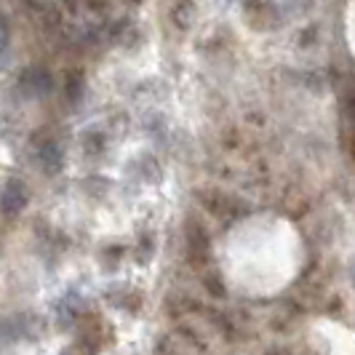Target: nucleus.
Returning a JSON list of instances; mask_svg holds the SVG:
<instances>
[{
	"mask_svg": "<svg viewBox=\"0 0 355 355\" xmlns=\"http://www.w3.org/2000/svg\"><path fill=\"white\" fill-rule=\"evenodd\" d=\"M350 155H353V160H355V134H353V142H350Z\"/></svg>",
	"mask_w": 355,
	"mask_h": 355,
	"instance_id": "10",
	"label": "nucleus"
},
{
	"mask_svg": "<svg viewBox=\"0 0 355 355\" xmlns=\"http://www.w3.org/2000/svg\"><path fill=\"white\" fill-rule=\"evenodd\" d=\"M40 163L46 171H59L62 168V150L56 142H49L43 150H40Z\"/></svg>",
	"mask_w": 355,
	"mask_h": 355,
	"instance_id": "5",
	"label": "nucleus"
},
{
	"mask_svg": "<svg viewBox=\"0 0 355 355\" xmlns=\"http://www.w3.org/2000/svg\"><path fill=\"white\" fill-rule=\"evenodd\" d=\"M187 249H190V259L196 265H203L209 259V235L206 230H200V225L190 222L187 227Z\"/></svg>",
	"mask_w": 355,
	"mask_h": 355,
	"instance_id": "1",
	"label": "nucleus"
},
{
	"mask_svg": "<svg viewBox=\"0 0 355 355\" xmlns=\"http://www.w3.org/2000/svg\"><path fill=\"white\" fill-rule=\"evenodd\" d=\"M246 17L257 27H267V24H275V8L267 0H246Z\"/></svg>",
	"mask_w": 355,
	"mask_h": 355,
	"instance_id": "3",
	"label": "nucleus"
},
{
	"mask_svg": "<svg viewBox=\"0 0 355 355\" xmlns=\"http://www.w3.org/2000/svg\"><path fill=\"white\" fill-rule=\"evenodd\" d=\"M27 206V190L19 179H11L6 182V190H3V209L8 214H19Z\"/></svg>",
	"mask_w": 355,
	"mask_h": 355,
	"instance_id": "2",
	"label": "nucleus"
},
{
	"mask_svg": "<svg viewBox=\"0 0 355 355\" xmlns=\"http://www.w3.org/2000/svg\"><path fill=\"white\" fill-rule=\"evenodd\" d=\"M168 17L179 30H187L196 19V6L193 0H168Z\"/></svg>",
	"mask_w": 355,
	"mask_h": 355,
	"instance_id": "4",
	"label": "nucleus"
},
{
	"mask_svg": "<svg viewBox=\"0 0 355 355\" xmlns=\"http://www.w3.org/2000/svg\"><path fill=\"white\" fill-rule=\"evenodd\" d=\"M206 286L211 288V294H214V297H225V286L219 284L216 278H206Z\"/></svg>",
	"mask_w": 355,
	"mask_h": 355,
	"instance_id": "7",
	"label": "nucleus"
},
{
	"mask_svg": "<svg viewBox=\"0 0 355 355\" xmlns=\"http://www.w3.org/2000/svg\"><path fill=\"white\" fill-rule=\"evenodd\" d=\"M24 83L30 86L33 94H43V91L51 89V78H49L43 70H30L27 75H24Z\"/></svg>",
	"mask_w": 355,
	"mask_h": 355,
	"instance_id": "6",
	"label": "nucleus"
},
{
	"mask_svg": "<svg viewBox=\"0 0 355 355\" xmlns=\"http://www.w3.org/2000/svg\"><path fill=\"white\" fill-rule=\"evenodd\" d=\"M345 118L355 123V96H347V99H345Z\"/></svg>",
	"mask_w": 355,
	"mask_h": 355,
	"instance_id": "8",
	"label": "nucleus"
},
{
	"mask_svg": "<svg viewBox=\"0 0 355 355\" xmlns=\"http://www.w3.org/2000/svg\"><path fill=\"white\" fill-rule=\"evenodd\" d=\"M6 46H8V37H6L3 27H0V56H3V51H6Z\"/></svg>",
	"mask_w": 355,
	"mask_h": 355,
	"instance_id": "9",
	"label": "nucleus"
}]
</instances>
